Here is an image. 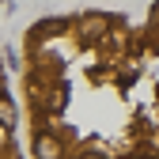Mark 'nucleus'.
I'll list each match as a JSON object with an SVG mask.
<instances>
[{"label": "nucleus", "instance_id": "1", "mask_svg": "<svg viewBox=\"0 0 159 159\" xmlns=\"http://www.w3.org/2000/svg\"><path fill=\"white\" fill-rule=\"evenodd\" d=\"M34 159H68L65 136H57L49 129H34Z\"/></svg>", "mask_w": 159, "mask_h": 159}, {"label": "nucleus", "instance_id": "2", "mask_svg": "<svg viewBox=\"0 0 159 159\" xmlns=\"http://www.w3.org/2000/svg\"><path fill=\"white\" fill-rule=\"evenodd\" d=\"M0 91H4V68H0ZM11 133H15V125L0 121V159H19L15 148H11Z\"/></svg>", "mask_w": 159, "mask_h": 159}, {"label": "nucleus", "instance_id": "3", "mask_svg": "<svg viewBox=\"0 0 159 159\" xmlns=\"http://www.w3.org/2000/svg\"><path fill=\"white\" fill-rule=\"evenodd\" d=\"M68 159H106V155H102V152H91V148H72Z\"/></svg>", "mask_w": 159, "mask_h": 159}]
</instances>
